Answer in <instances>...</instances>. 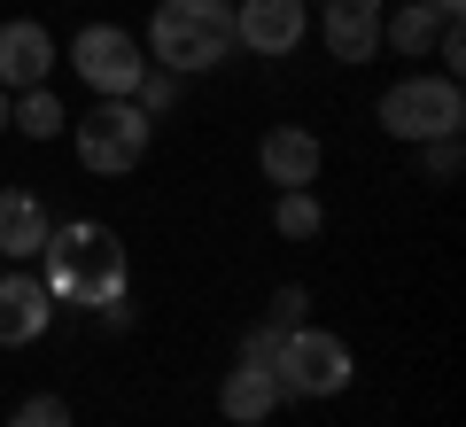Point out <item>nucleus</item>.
Listing matches in <instances>:
<instances>
[{
	"label": "nucleus",
	"mask_w": 466,
	"mask_h": 427,
	"mask_svg": "<svg viewBox=\"0 0 466 427\" xmlns=\"http://www.w3.org/2000/svg\"><path fill=\"white\" fill-rule=\"evenodd\" d=\"M435 63H443V78H459V70H466V32H459V16H443V32H435Z\"/></svg>",
	"instance_id": "obj_20"
},
{
	"label": "nucleus",
	"mask_w": 466,
	"mask_h": 427,
	"mask_svg": "<svg viewBox=\"0 0 466 427\" xmlns=\"http://www.w3.org/2000/svg\"><path fill=\"white\" fill-rule=\"evenodd\" d=\"M47 249V202L32 187H0V257H39Z\"/></svg>",
	"instance_id": "obj_13"
},
{
	"label": "nucleus",
	"mask_w": 466,
	"mask_h": 427,
	"mask_svg": "<svg viewBox=\"0 0 466 427\" xmlns=\"http://www.w3.org/2000/svg\"><path fill=\"white\" fill-rule=\"evenodd\" d=\"M8 132H32V140L70 132V117H63V101H55V86H24V94H16V117H8Z\"/></svg>",
	"instance_id": "obj_15"
},
{
	"label": "nucleus",
	"mask_w": 466,
	"mask_h": 427,
	"mask_svg": "<svg viewBox=\"0 0 466 427\" xmlns=\"http://www.w3.org/2000/svg\"><path fill=\"white\" fill-rule=\"evenodd\" d=\"M179 86H187L179 70H156V63H148V70H140V86H133V101H140L148 117H164V109H179Z\"/></svg>",
	"instance_id": "obj_17"
},
{
	"label": "nucleus",
	"mask_w": 466,
	"mask_h": 427,
	"mask_svg": "<svg viewBox=\"0 0 466 427\" xmlns=\"http://www.w3.org/2000/svg\"><path fill=\"white\" fill-rule=\"evenodd\" d=\"M8 117H16V94H8V86H0V132H8Z\"/></svg>",
	"instance_id": "obj_23"
},
{
	"label": "nucleus",
	"mask_w": 466,
	"mask_h": 427,
	"mask_svg": "<svg viewBox=\"0 0 466 427\" xmlns=\"http://www.w3.org/2000/svg\"><path fill=\"white\" fill-rule=\"evenodd\" d=\"M420 171H428L435 187L459 179V132H443V140H420Z\"/></svg>",
	"instance_id": "obj_19"
},
{
	"label": "nucleus",
	"mask_w": 466,
	"mask_h": 427,
	"mask_svg": "<svg viewBox=\"0 0 466 427\" xmlns=\"http://www.w3.org/2000/svg\"><path fill=\"white\" fill-rule=\"evenodd\" d=\"M280 334H288V327H272V319H265V327H249V334H241V358H249V365H272Z\"/></svg>",
	"instance_id": "obj_21"
},
{
	"label": "nucleus",
	"mask_w": 466,
	"mask_h": 427,
	"mask_svg": "<svg viewBox=\"0 0 466 427\" xmlns=\"http://www.w3.org/2000/svg\"><path fill=\"white\" fill-rule=\"evenodd\" d=\"M373 117H381L389 140H412V148H420V140H443V132L466 125V101H459V78H443V70L420 78V70H412V78H397L381 94V109H373Z\"/></svg>",
	"instance_id": "obj_5"
},
{
	"label": "nucleus",
	"mask_w": 466,
	"mask_h": 427,
	"mask_svg": "<svg viewBox=\"0 0 466 427\" xmlns=\"http://www.w3.org/2000/svg\"><path fill=\"white\" fill-rule=\"evenodd\" d=\"M233 55V0H156L148 16V63L156 70H218Z\"/></svg>",
	"instance_id": "obj_2"
},
{
	"label": "nucleus",
	"mask_w": 466,
	"mask_h": 427,
	"mask_svg": "<svg viewBox=\"0 0 466 427\" xmlns=\"http://www.w3.org/2000/svg\"><path fill=\"white\" fill-rule=\"evenodd\" d=\"M272 226H280V241H311V233L327 226V210H319L311 187H280V202H272Z\"/></svg>",
	"instance_id": "obj_16"
},
{
	"label": "nucleus",
	"mask_w": 466,
	"mask_h": 427,
	"mask_svg": "<svg viewBox=\"0 0 466 427\" xmlns=\"http://www.w3.org/2000/svg\"><path fill=\"white\" fill-rule=\"evenodd\" d=\"M55 319V296H47V280L32 272H0V350H24L39 342Z\"/></svg>",
	"instance_id": "obj_10"
},
{
	"label": "nucleus",
	"mask_w": 466,
	"mask_h": 427,
	"mask_svg": "<svg viewBox=\"0 0 466 427\" xmlns=\"http://www.w3.org/2000/svg\"><path fill=\"white\" fill-rule=\"evenodd\" d=\"M8 427H70V404H63V396H47V389H39V396H24V404L8 412Z\"/></svg>",
	"instance_id": "obj_18"
},
{
	"label": "nucleus",
	"mask_w": 466,
	"mask_h": 427,
	"mask_svg": "<svg viewBox=\"0 0 466 427\" xmlns=\"http://www.w3.org/2000/svg\"><path fill=\"white\" fill-rule=\"evenodd\" d=\"M55 63H63V47H55L47 24H32V16L0 24V86H8V94H24V86H47Z\"/></svg>",
	"instance_id": "obj_9"
},
{
	"label": "nucleus",
	"mask_w": 466,
	"mask_h": 427,
	"mask_svg": "<svg viewBox=\"0 0 466 427\" xmlns=\"http://www.w3.org/2000/svg\"><path fill=\"white\" fill-rule=\"evenodd\" d=\"M70 70L94 86V101H133L140 70H148V47H140L133 32H116V24H86V32L70 39Z\"/></svg>",
	"instance_id": "obj_6"
},
{
	"label": "nucleus",
	"mask_w": 466,
	"mask_h": 427,
	"mask_svg": "<svg viewBox=\"0 0 466 427\" xmlns=\"http://www.w3.org/2000/svg\"><path fill=\"white\" fill-rule=\"evenodd\" d=\"M148 132H156V117L140 109V101H94L86 117H70L78 164L94 171V179H116V171H140V156H148Z\"/></svg>",
	"instance_id": "obj_3"
},
{
	"label": "nucleus",
	"mask_w": 466,
	"mask_h": 427,
	"mask_svg": "<svg viewBox=\"0 0 466 427\" xmlns=\"http://www.w3.org/2000/svg\"><path fill=\"white\" fill-rule=\"evenodd\" d=\"M272 381H280V396H342L358 381V358L327 327H288L272 350Z\"/></svg>",
	"instance_id": "obj_4"
},
{
	"label": "nucleus",
	"mask_w": 466,
	"mask_h": 427,
	"mask_svg": "<svg viewBox=\"0 0 466 427\" xmlns=\"http://www.w3.org/2000/svg\"><path fill=\"white\" fill-rule=\"evenodd\" d=\"M303 32H311L303 0H233V47L265 55V63L296 55V47H303Z\"/></svg>",
	"instance_id": "obj_7"
},
{
	"label": "nucleus",
	"mask_w": 466,
	"mask_h": 427,
	"mask_svg": "<svg viewBox=\"0 0 466 427\" xmlns=\"http://www.w3.org/2000/svg\"><path fill=\"white\" fill-rule=\"evenodd\" d=\"M435 32H443V16H435L428 0H404L397 16H381V47H397L404 63H428V55H435Z\"/></svg>",
	"instance_id": "obj_14"
},
{
	"label": "nucleus",
	"mask_w": 466,
	"mask_h": 427,
	"mask_svg": "<svg viewBox=\"0 0 466 427\" xmlns=\"http://www.w3.org/2000/svg\"><path fill=\"white\" fill-rule=\"evenodd\" d=\"M381 0H327L319 8V39H327L334 63H373L381 55Z\"/></svg>",
	"instance_id": "obj_8"
},
{
	"label": "nucleus",
	"mask_w": 466,
	"mask_h": 427,
	"mask_svg": "<svg viewBox=\"0 0 466 427\" xmlns=\"http://www.w3.org/2000/svg\"><path fill=\"white\" fill-rule=\"evenodd\" d=\"M428 8H435V16H459V8H466V0H428Z\"/></svg>",
	"instance_id": "obj_24"
},
{
	"label": "nucleus",
	"mask_w": 466,
	"mask_h": 427,
	"mask_svg": "<svg viewBox=\"0 0 466 427\" xmlns=\"http://www.w3.org/2000/svg\"><path fill=\"white\" fill-rule=\"evenodd\" d=\"M47 296L55 303H86V311H109L125 303V241L94 218H70V226H47Z\"/></svg>",
	"instance_id": "obj_1"
},
{
	"label": "nucleus",
	"mask_w": 466,
	"mask_h": 427,
	"mask_svg": "<svg viewBox=\"0 0 466 427\" xmlns=\"http://www.w3.org/2000/svg\"><path fill=\"white\" fill-rule=\"evenodd\" d=\"M218 412H226L233 427H257V420H272L280 412V381H272V365H233L226 373V389H218Z\"/></svg>",
	"instance_id": "obj_12"
},
{
	"label": "nucleus",
	"mask_w": 466,
	"mask_h": 427,
	"mask_svg": "<svg viewBox=\"0 0 466 427\" xmlns=\"http://www.w3.org/2000/svg\"><path fill=\"white\" fill-rule=\"evenodd\" d=\"M257 164H265L272 187H311L319 164H327V148H319V132H303V125H272L265 140H257Z\"/></svg>",
	"instance_id": "obj_11"
},
{
	"label": "nucleus",
	"mask_w": 466,
	"mask_h": 427,
	"mask_svg": "<svg viewBox=\"0 0 466 427\" xmlns=\"http://www.w3.org/2000/svg\"><path fill=\"white\" fill-rule=\"evenodd\" d=\"M303 311H311L303 288H280V296H272V327H303Z\"/></svg>",
	"instance_id": "obj_22"
}]
</instances>
